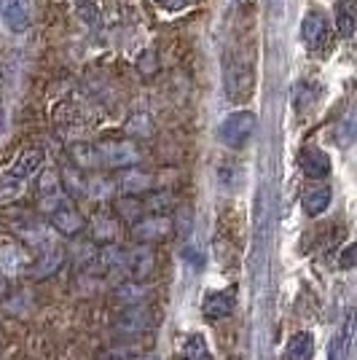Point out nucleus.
Segmentation results:
<instances>
[{"mask_svg": "<svg viewBox=\"0 0 357 360\" xmlns=\"http://www.w3.org/2000/svg\"><path fill=\"white\" fill-rule=\"evenodd\" d=\"M317 94H320V89H317V84H312V81H298L296 86H293V108H296L298 113H304L306 108L314 105V100H317Z\"/></svg>", "mask_w": 357, "mask_h": 360, "instance_id": "19", "label": "nucleus"}, {"mask_svg": "<svg viewBox=\"0 0 357 360\" xmlns=\"http://www.w3.org/2000/svg\"><path fill=\"white\" fill-rule=\"evenodd\" d=\"M301 169L309 175V178H325L327 172H330V159H327V153L323 148H309L301 150Z\"/></svg>", "mask_w": 357, "mask_h": 360, "instance_id": "14", "label": "nucleus"}, {"mask_svg": "<svg viewBox=\"0 0 357 360\" xmlns=\"http://www.w3.org/2000/svg\"><path fill=\"white\" fill-rule=\"evenodd\" d=\"M223 84L226 94L234 103H245L253 94V68L245 60H239V57H228L223 68Z\"/></svg>", "mask_w": 357, "mask_h": 360, "instance_id": "2", "label": "nucleus"}, {"mask_svg": "<svg viewBox=\"0 0 357 360\" xmlns=\"http://www.w3.org/2000/svg\"><path fill=\"white\" fill-rule=\"evenodd\" d=\"M150 328H153V315H150V309H145L143 304H132L113 323V330L119 336H140V333H148Z\"/></svg>", "mask_w": 357, "mask_h": 360, "instance_id": "4", "label": "nucleus"}, {"mask_svg": "<svg viewBox=\"0 0 357 360\" xmlns=\"http://www.w3.org/2000/svg\"><path fill=\"white\" fill-rule=\"evenodd\" d=\"M25 261H27V255L19 245H11V242L0 245V266H3V271H19V266H25Z\"/></svg>", "mask_w": 357, "mask_h": 360, "instance_id": "20", "label": "nucleus"}, {"mask_svg": "<svg viewBox=\"0 0 357 360\" xmlns=\"http://www.w3.org/2000/svg\"><path fill=\"white\" fill-rule=\"evenodd\" d=\"M0 16L8 30H27L30 27V3L27 0H0Z\"/></svg>", "mask_w": 357, "mask_h": 360, "instance_id": "9", "label": "nucleus"}, {"mask_svg": "<svg viewBox=\"0 0 357 360\" xmlns=\"http://www.w3.org/2000/svg\"><path fill=\"white\" fill-rule=\"evenodd\" d=\"M153 266H156V253H153V248H148V245H140L134 250H126V255H124V269L129 271L134 280L150 277Z\"/></svg>", "mask_w": 357, "mask_h": 360, "instance_id": "7", "label": "nucleus"}, {"mask_svg": "<svg viewBox=\"0 0 357 360\" xmlns=\"http://www.w3.org/2000/svg\"><path fill=\"white\" fill-rule=\"evenodd\" d=\"M234 304H237V296L234 290H221V293H209L205 304H202V312L207 320H221V317H228L234 312Z\"/></svg>", "mask_w": 357, "mask_h": 360, "instance_id": "13", "label": "nucleus"}, {"mask_svg": "<svg viewBox=\"0 0 357 360\" xmlns=\"http://www.w3.org/2000/svg\"><path fill=\"white\" fill-rule=\"evenodd\" d=\"M255 129V113L253 110H237L231 116H226L221 129H218V137L221 143L228 146V148H242L250 137H253Z\"/></svg>", "mask_w": 357, "mask_h": 360, "instance_id": "3", "label": "nucleus"}, {"mask_svg": "<svg viewBox=\"0 0 357 360\" xmlns=\"http://www.w3.org/2000/svg\"><path fill=\"white\" fill-rule=\"evenodd\" d=\"M349 347L344 345V339L342 336H336L333 342H330V360H342L344 358V352H346Z\"/></svg>", "mask_w": 357, "mask_h": 360, "instance_id": "29", "label": "nucleus"}, {"mask_svg": "<svg viewBox=\"0 0 357 360\" xmlns=\"http://www.w3.org/2000/svg\"><path fill=\"white\" fill-rule=\"evenodd\" d=\"M62 188L67 196H78V194H86V183L81 180V175H75V169H65L62 172Z\"/></svg>", "mask_w": 357, "mask_h": 360, "instance_id": "25", "label": "nucleus"}, {"mask_svg": "<svg viewBox=\"0 0 357 360\" xmlns=\"http://www.w3.org/2000/svg\"><path fill=\"white\" fill-rule=\"evenodd\" d=\"M6 290H8V288H6V280L0 277V296H6Z\"/></svg>", "mask_w": 357, "mask_h": 360, "instance_id": "31", "label": "nucleus"}, {"mask_svg": "<svg viewBox=\"0 0 357 360\" xmlns=\"http://www.w3.org/2000/svg\"><path fill=\"white\" fill-rule=\"evenodd\" d=\"M137 68H140V73L143 75L156 73V70H159V57H156V51H143L140 60H137Z\"/></svg>", "mask_w": 357, "mask_h": 360, "instance_id": "27", "label": "nucleus"}, {"mask_svg": "<svg viewBox=\"0 0 357 360\" xmlns=\"http://www.w3.org/2000/svg\"><path fill=\"white\" fill-rule=\"evenodd\" d=\"M44 159H46L44 148H27L19 159H16V165L6 172V178H14V180L27 183V180L35 178V172L44 167Z\"/></svg>", "mask_w": 357, "mask_h": 360, "instance_id": "12", "label": "nucleus"}, {"mask_svg": "<svg viewBox=\"0 0 357 360\" xmlns=\"http://www.w3.org/2000/svg\"><path fill=\"white\" fill-rule=\"evenodd\" d=\"M145 296H148V288H143V285H124L119 290V299L129 301V304H143Z\"/></svg>", "mask_w": 357, "mask_h": 360, "instance_id": "26", "label": "nucleus"}, {"mask_svg": "<svg viewBox=\"0 0 357 360\" xmlns=\"http://www.w3.org/2000/svg\"><path fill=\"white\" fill-rule=\"evenodd\" d=\"M3 127H6V110L0 105V132H3Z\"/></svg>", "mask_w": 357, "mask_h": 360, "instance_id": "30", "label": "nucleus"}, {"mask_svg": "<svg viewBox=\"0 0 357 360\" xmlns=\"http://www.w3.org/2000/svg\"><path fill=\"white\" fill-rule=\"evenodd\" d=\"M94 153V167H108V169H124L140 162V150L134 148L129 140H103L91 143Z\"/></svg>", "mask_w": 357, "mask_h": 360, "instance_id": "1", "label": "nucleus"}, {"mask_svg": "<svg viewBox=\"0 0 357 360\" xmlns=\"http://www.w3.org/2000/svg\"><path fill=\"white\" fill-rule=\"evenodd\" d=\"M172 231V221L167 218V215H145V218H140L132 229V237L137 242H143V245H150V242H159L164 240L167 234Z\"/></svg>", "mask_w": 357, "mask_h": 360, "instance_id": "6", "label": "nucleus"}, {"mask_svg": "<svg viewBox=\"0 0 357 360\" xmlns=\"http://www.w3.org/2000/svg\"><path fill=\"white\" fill-rule=\"evenodd\" d=\"M355 25H357V11L352 0H342L339 8H336V30L342 32L344 38H352L355 35Z\"/></svg>", "mask_w": 357, "mask_h": 360, "instance_id": "18", "label": "nucleus"}, {"mask_svg": "<svg viewBox=\"0 0 357 360\" xmlns=\"http://www.w3.org/2000/svg\"><path fill=\"white\" fill-rule=\"evenodd\" d=\"M314 358V336L312 333H296L287 342V360H312Z\"/></svg>", "mask_w": 357, "mask_h": 360, "instance_id": "17", "label": "nucleus"}, {"mask_svg": "<svg viewBox=\"0 0 357 360\" xmlns=\"http://www.w3.org/2000/svg\"><path fill=\"white\" fill-rule=\"evenodd\" d=\"M48 218H51V226L65 234V237H75V234H81V229H84V218H81V212L75 210L73 205H70V199L60 205L54 212H48Z\"/></svg>", "mask_w": 357, "mask_h": 360, "instance_id": "10", "label": "nucleus"}, {"mask_svg": "<svg viewBox=\"0 0 357 360\" xmlns=\"http://www.w3.org/2000/svg\"><path fill=\"white\" fill-rule=\"evenodd\" d=\"M62 258H65V253H62L60 245H54L51 240H44L41 242V250H38V258H35V269L30 271L32 277H48V274H54V271L62 266Z\"/></svg>", "mask_w": 357, "mask_h": 360, "instance_id": "11", "label": "nucleus"}, {"mask_svg": "<svg viewBox=\"0 0 357 360\" xmlns=\"http://www.w3.org/2000/svg\"><path fill=\"white\" fill-rule=\"evenodd\" d=\"M304 212L306 215H323V212L327 210V205H330V188L327 186H314V188H309L306 194H304Z\"/></svg>", "mask_w": 357, "mask_h": 360, "instance_id": "16", "label": "nucleus"}, {"mask_svg": "<svg viewBox=\"0 0 357 360\" xmlns=\"http://www.w3.org/2000/svg\"><path fill=\"white\" fill-rule=\"evenodd\" d=\"M355 253H357V245H349L342 253V258H339V266L342 269H352L355 266Z\"/></svg>", "mask_w": 357, "mask_h": 360, "instance_id": "28", "label": "nucleus"}, {"mask_svg": "<svg viewBox=\"0 0 357 360\" xmlns=\"http://www.w3.org/2000/svg\"><path fill=\"white\" fill-rule=\"evenodd\" d=\"M35 188H38V196H41V210L44 212H54L60 205H65L70 199V196L65 194V188H62V178L57 175V169L41 172Z\"/></svg>", "mask_w": 357, "mask_h": 360, "instance_id": "5", "label": "nucleus"}, {"mask_svg": "<svg viewBox=\"0 0 357 360\" xmlns=\"http://www.w3.org/2000/svg\"><path fill=\"white\" fill-rule=\"evenodd\" d=\"M301 35H304L309 49H323L330 38V25L320 11H309L301 22Z\"/></svg>", "mask_w": 357, "mask_h": 360, "instance_id": "8", "label": "nucleus"}, {"mask_svg": "<svg viewBox=\"0 0 357 360\" xmlns=\"http://www.w3.org/2000/svg\"><path fill=\"white\" fill-rule=\"evenodd\" d=\"M116 237V221H110L108 215H97L94 218V240L110 242Z\"/></svg>", "mask_w": 357, "mask_h": 360, "instance_id": "24", "label": "nucleus"}, {"mask_svg": "<svg viewBox=\"0 0 357 360\" xmlns=\"http://www.w3.org/2000/svg\"><path fill=\"white\" fill-rule=\"evenodd\" d=\"M183 3H196V0H175L172 6H183Z\"/></svg>", "mask_w": 357, "mask_h": 360, "instance_id": "32", "label": "nucleus"}, {"mask_svg": "<svg viewBox=\"0 0 357 360\" xmlns=\"http://www.w3.org/2000/svg\"><path fill=\"white\" fill-rule=\"evenodd\" d=\"M126 135L143 137V140L153 137V121H150V116H145V113H134L132 119L126 121Z\"/></svg>", "mask_w": 357, "mask_h": 360, "instance_id": "21", "label": "nucleus"}, {"mask_svg": "<svg viewBox=\"0 0 357 360\" xmlns=\"http://www.w3.org/2000/svg\"><path fill=\"white\" fill-rule=\"evenodd\" d=\"M183 360H202L207 358V342L202 336H188L186 345H183Z\"/></svg>", "mask_w": 357, "mask_h": 360, "instance_id": "22", "label": "nucleus"}, {"mask_svg": "<svg viewBox=\"0 0 357 360\" xmlns=\"http://www.w3.org/2000/svg\"><path fill=\"white\" fill-rule=\"evenodd\" d=\"M119 188L124 194H143V191L153 188V178L148 172H140V169H126V172H121Z\"/></svg>", "mask_w": 357, "mask_h": 360, "instance_id": "15", "label": "nucleus"}, {"mask_svg": "<svg viewBox=\"0 0 357 360\" xmlns=\"http://www.w3.org/2000/svg\"><path fill=\"white\" fill-rule=\"evenodd\" d=\"M70 159L78 167L94 169V153H91V143H73L70 146Z\"/></svg>", "mask_w": 357, "mask_h": 360, "instance_id": "23", "label": "nucleus"}]
</instances>
